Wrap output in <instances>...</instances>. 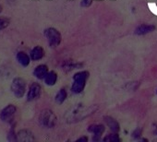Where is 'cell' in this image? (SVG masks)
<instances>
[{"label": "cell", "mask_w": 157, "mask_h": 142, "mask_svg": "<svg viewBox=\"0 0 157 142\" xmlns=\"http://www.w3.org/2000/svg\"><path fill=\"white\" fill-rule=\"evenodd\" d=\"M89 78V73L87 71H82L75 74L73 77V84L71 87V91L74 93H81L85 87L86 80Z\"/></svg>", "instance_id": "cell-1"}, {"label": "cell", "mask_w": 157, "mask_h": 142, "mask_svg": "<svg viewBox=\"0 0 157 142\" xmlns=\"http://www.w3.org/2000/svg\"><path fill=\"white\" fill-rule=\"evenodd\" d=\"M39 122L43 126L47 128H52L56 124V116L55 115L54 112L46 109L41 112L39 115Z\"/></svg>", "instance_id": "cell-2"}, {"label": "cell", "mask_w": 157, "mask_h": 142, "mask_svg": "<svg viewBox=\"0 0 157 142\" xmlns=\"http://www.w3.org/2000/svg\"><path fill=\"white\" fill-rule=\"evenodd\" d=\"M26 82L22 78H15L11 83V92L14 96L21 99L26 92Z\"/></svg>", "instance_id": "cell-3"}, {"label": "cell", "mask_w": 157, "mask_h": 142, "mask_svg": "<svg viewBox=\"0 0 157 142\" xmlns=\"http://www.w3.org/2000/svg\"><path fill=\"white\" fill-rule=\"evenodd\" d=\"M44 36L51 47H56L61 43V34L55 28H48L44 30Z\"/></svg>", "instance_id": "cell-4"}, {"label": "cell", "mask_w": 157, "mask_h": 142, "mask_svg": "<svg viewBox=\"0 0 157 142\" xmlns=\"http://www.w3.org/2000/svg\"><path fill=\"white\" fill-rule=\"evenodd\" d=\"M17 112V107L14 104H9L0 112V119L3 122L11 124Z\"/></svg>", "instance_id": "cell-5"}, {"label": "cell", "mask_w": 157, "mask_h": 142, "mask_svg": "<svg viewBox=\"0 0 157 142\" xmlns=\"http://www.w3.org/2000/svg\"><path fill=\"white\" fill-rule=\"evenodd\" d=\"M42 92V87L39 83L33 82L31 84L28 93H27V101L28 102H33L40 98Z\"/></svg>", "instance_id": "cell-6"}, {"label": "cell", "mask_w": 157, "mask_h": 142, "mask_svg": "<svg viewBox=\"0 0 157 142\" xmlns=\"http://www.w3.org/2000/svg\"><path fill=\"white\" fill-rule=\"evenodd\" d=\"M48 71V67L45 65H39L35 67L34 71H33V75L35 78H37L38 80H44V78L46 77Z\"/></svg>", "instance_id": "cell-7"}, {"label": "cell", "mask_w": 157, "mask_h": 142, "mask_svg": "<svg viewBox=\"0 0 157 142\" xmlns=\"http://www.w3.org/2000/svg\"><path fill=\"white\" fill-rule=\"evenodd\" d=\"M44 55V50L42 46H35L34 48L32 49L31 53H30V56L31 59L33 61H38L41 60Z\"/></svg>", "instance_id": "cell-8"}, {"label": "cell", "mask_w": 157, "mask_h": 142, "mask_svg": "<svg viewBox=\"0 0 157 142\" xmlns=\"http://www.w3.org/2000/svg\"><path fill=\"white\" fill-rule=\"evenodd\" d=\"M17 140H20V141H33L34 136H33V134L31 131L23 129V130H21V131L18 132Z\"/></svg>", "instance_id": "cell-9"}, {"label": "cell", "mask_w": 157, "mask_h": 142, "mask_svg": "<svg viewBox=\"0 0 157 142\" xmlns=\"http://www.w3.org/2000/svg\"><path fill=\"white\" fill-rule=\"evenodd\" d=\"M16 58H17V61L24 67L28 66L31 63V56L29 54H27L25 52H19L16 55Z\"/></svg>", "instance_id": "cell-10"}, {"label": "cell", "mask_w": 157, "mask_h": 142, "mask_svg": "<svg viewBox=\"0 0 157 142\" xmlns=\"http://www.w3.org/2000/svg\"><path fill=\"white\" fill-rule=\"evenodd\" d=\"M105 130V128L102 125H93L89 126V128H88L89 132H92L94 134V140H96V138L99 139V137L103 135Z\"/></svg>", "instance_id": "cell-11"}, {"label": "cell", "mask_w": 157, "mask_h": 142, "mask_svg": "<svg viewBox=\"0 0 157 142\" xmlns=\"http://www.w3.org/2000/svg\"><path fill=\"white\" fill-rule=\"evenodd\" d=\"M155 30V27L151 24H143L139 26L136 30H135V34L137 35H144L147 34L149 32H151Z\"/></svg>", "instance_id": "cell-12"}, {"label": "cell", "mask_w": 157, "mask_h": 142, "mask_svg": "<svg viewBox=\"0 0 157 142\" xmlns=\"http://www.w3.org/2000/svg\"><path fill=\"white\" fill-rule=\"evenodd\" d=\"M104 119H105L106 125L110 127V129L113 132L117 133V132L119 131V124L114 118H112L110 116H105V117H104Z\"/></svg>", "instance_id": "cell-13"}, {"label": "cell", "mask_w": 157, "mask_h": 142, "mask_svg": "<svg viewBox=\"0 0 157 142\" xmlns=\"http://www.w3.org/2000/svg\"><path fill=\"white\" fill-rule=\"evenodd\" d=\"M57 80V75L55 71H50L47 73L46 77L44 78V82L48 86H54Z\"/></svg>", "instance_id": "cell-14"}, {"label": "cell", "mask_w": 157, "mask_h": 142, "mask_svg": "<svg viewBox=\"0 0 157 142\" xmlns=\"http://www.w3.org/2000/svg\"><path fill=\"white\" fill-rule=\"evenodd\" d=\"M67 95V94L66 90H65V89H61V90L57 92V94L56 95V102L57 103L61 104V103L66 100Z\"/></svg>", "instance_id": "cell-15"}, {"label": "cell", "mask_w": 157, "mask_h": 142, "mask_svg": "<svg viewBox=\"0 0 157 142\" xmlns=\"http://www.w3.org/2000/svg\"><path fill=\"white\" fill-rule=\"evenodd\" d=\"M10 25V20L8 18H0V31L6 29Z\"/></svg>", "instance_id": "cell-16"}, {"label": "cell", "mask_w": 157, "mask_h": 142, "mask_svg": "<svg viewBox=\"0 0 157 142\" xmlns=\"http://www.w3.org/2000/svg\"><path fill=\"white\" fill-rule=\"evenodd\" d=\"M104 140H105V141H110V142H117V141H119L120 139H119V137H118L117 135H108L107 136H105V137L104 138Z\"/></svg>", "instance_id": "cell-17"}, {"label": "cell", "mask_w": 157, "mask_h": 142, "mask_svg": "<svg viewBox=\"0 0 157 142\" xmlns=\"http://www.w3.org/2000/svg\"><path fill=\"white\" fill-rule=\"evenodd\" d=\"M140 135H141V131H140V129H136V130L132 133V136H133V137H135V138L140 137Z\"/></svg>", "instance_id": "cell-18"}, {"label": "cell", "mask_w": 157, "mask_h": 142, "mask_svg": "<svg viewBox=\"0 0 157 142\" xmlns=\"http://www.w3.org/2000/svg\"><path fill=\"white\" fill-rule=\"evenodd\" d=\"M90 4H91V0H82V6L87 7V6H90Z\"/></svg>", "instance_id": "cell-19"}, {"label": "cell", "mask_w": 157, "mask_h": 142, "mask_svg": "<svg viewBox=\"0 0 157 142\" xmlns=\"http://www.w3.org/2000/svg\"><path fill=\"white\" fill-rule=\"evenodd\" d=\"M87 140H88L87 137H82L80 139H78V141H87Z\"/></svg>", "instance_id": "cell-20"}, {"label": "cell", "mask_w": 157, "mask_h": 142, "mask_svg": "<svg viewBox=\"0 0 157 142\" xmlns=\"http://www.w3.org/2000/svg\"><path fill=\"white\" fill-rule=\"evenodd\" d=\"M2 10H3V9H2V7H1V6H0V13H1V12H2Z\"/></svg>", "instance_id": "cell-21"}, {"label": "cell", "mask_w": 157, "mask_h": 142, "mask_svg": "<svg viewBox=\"0 0 157 142\" xmlns=\"http://www.w3.org/2000/svg\"><path fill=\"white\" fill-rule=\"evenodd\" d=\"M156 92H157V91H156Z\"/></svg>", "instance_id": "cell-22"}]
</instances>
